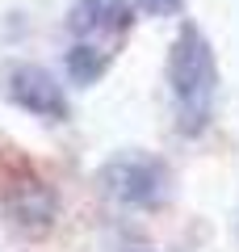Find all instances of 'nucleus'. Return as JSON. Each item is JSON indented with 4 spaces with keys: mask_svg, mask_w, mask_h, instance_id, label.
<instances>
[{
    "mask_svg": "<svg viewBox=\"0 0 239 252\" xmlns=\"http://www.w3.org/2000/svg\"><path fill=\"white\" fill-rule=\"evenodd\" d=\"M130 252H147V248H130Z\"/></svg>",
    "mask_w": 239,
    "mask_h": 252,
    "instance_id": "obj_6",
    "label": "nucleus"
},
{
    "mask_svg": "<svg viewBox=\"0 0 239 252\" xmlns=\"http://www.w3.org/2000/svg\"><path fill=\"white\" fill-rule=\"evenodd\" d=\"M101 181L118 202H130V206H159L168 198V168L151 156H118L105 164Z\"/></svg>",
    "mask_w": 239,
    "mask_h": 252,
    "instance_id": "obj_2",
    "label": "nucleus"
},
{
    "mask_svg": "<svg viewBox=\"0 0 239 252\" xmlns=\"http://www.w3.org/2000/svg\"><path fill=\"white\" fill-rule=\"evenodd\" d=\"M168 84L177 101L180 135H202L214 118V93H218V63L197 26H185L168 55Z\"/></svg>",
    "mask_w": 239,
    "mask_h": 252,
    "instance_id": "obj_1",
    "label": "nucleus"
},
{
    "mask_svg": "<svg viewBox=\"0 0 239 252\" xmlns=\"http://www.w3.org/2000/svg\"><path fill=\"white\" fill-rule=\"evenodd\" d=\"M4 97L13 101V105L30 109L34 118H51V122H63V118L71 114L67 105V93L59 89V80H55L46 67H13L9 80H4Z\"/></svg>",
    "mask_w": 239,
    "mask_h": 252,
    "instance_id": "obj_3",
    "label": "nucleus"
},
{
    "mask_svg": "<svg viewBox=\"0 0 239 252\" xmlns=\"http://www.w3.org/2000/svg\"><path fill=\"white\" fill-rule=\"evenodd\" d=\"M139 4H143L147 13H155V17H172V13H177L185 0H139Z\"/></svg>",
    "mask_w": 239,
    "mask_h": 252,
    "instance_id": "obj_5",
    "label": "nucleus"
},
{
    "mask_svg": "<svg viewBox=\"0 0 239 252\" xmlns=\"http://www.w3.org/2000/svg\"><path fill=\"white\" fill-rule=\"evenodd\" d=\"M105 67H109V51H101V46H92V42H76V46H71L67 72H71V80H76V84L101 80V76H105Z\"/></svg>",
    "mask_w": 239,
    "mask_h": 252,
    "instance_id": "obj_4",
    "label": "nucleus"
}]
</instances>
